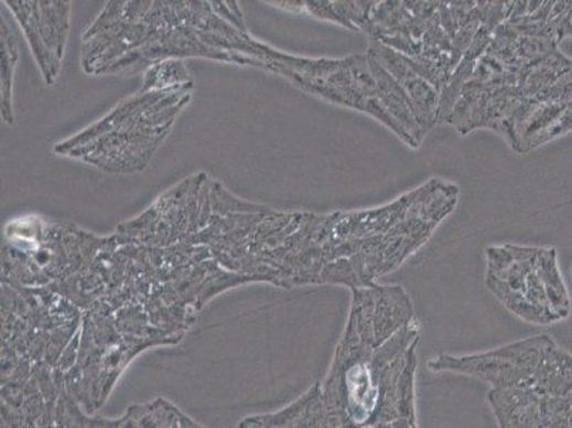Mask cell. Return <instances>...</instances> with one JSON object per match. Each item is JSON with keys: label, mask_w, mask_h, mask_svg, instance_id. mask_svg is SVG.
Returning <instances> with one entry per match:
<instances>
[{"label": "cell", "mask_w": 572, "mask_h": 428, "mask_svg": "<svg viewBox=\"0 0 572 428\" xmlns=\"http://www.w3.org/2000/svg\"><path fill=\"white\" fill-rule=\"evenodd\" d=\"M549 19L517 2L494 31L446 124L490 129L526 154L572 131V60Z\"/></svg>", "instance_id": "6da1fadb"}, {"label": "cell", "mask_w": 572, "mask_h": 428, "mask_svg": "<svg viewBox=\"0 0 572 428\" xmlns=\"http://www.w3.org/2000/svg\"><path fill=\"white\" fill-rule=\"evenodd\" d=\"M500 2H375L370 41L402 53L442 95Z\"/></svg>", "instance_id": "7a4b0ae2"}, {"label": "cell", "mask_w": 572, "mask_h": 428, "mask_svg": "<svg viewBox=\"0 0 572 428\" xmlns=\"http://www.w3.org/2000/svg\"><path fill=\"white\" fill-rule=\"evenodd\" d=\"M191 84L163 90H141L115 107L106 118L55 150L112 173H133L153 158L171 125L190 100Z\"/></svg>", "instance_id": "3957f363"}, {"label": "cell", "mask_w": 572, "mask_h": 428, "mask_svg": "<svg viewBox=\"0 0 572 428\" xmlns=\"http://www.w3.org/2000/svg\"><path fill=\"white\" fill-rule=\"evenodd\" d=\"M486 285L508 310L537 324L569 318L571 300L554 247H487Z\"/></svg>", "instance_id": "277c9868"}, {"label": "cell", "mask_w": 572, "mask_h": 428, "mask_svg": "<svg viewBox=\"0 0 572 428\" xmlns=\"http://www.w3.org/2000/svg\"><path fill=\"white\" fill-rule=\"evenodd\" d=\"M21 24L47 85L56 82L71 28V2H4Z\"/></svg>", "instance_id": "5b68a950"}, {"label": "cell", "mask_w": 572, "mask_h": 428, "mask_svg": "<svg viewBox=\"0 0 572 428\" xmlns=\"http://www.w3.org/2000/svg\"><path fill=\"white\" fill-rule=\"evenodd\" d=\"M368 53L402 86L418 111L420 125L429 133L439 124L440 94L436 87L415 71L409 57L393 51L392 47L370 41Z\"/></svg>", "instance_id": "8992f818"}, {"label": "cell", "mask_w": 572, "mask_h": 428, "mask_svg": "<svg viewBox=\"0 0 572 428\" xmlns=\"http://www.w3.org/2000/svg\"><path fill=\"white\" fill-rule=\"evenodd\" d=\"M19 45L12 28L2 19V118L7 124H14L13 115V77L17 71Z\"/></svg>", "instance_id": "52a82bcc"}, {"label": "cell", "mask_w": 572, "mask_h": 428, "mask_svg": "<svg viewBox=\"0 0 572 428\" xmlns=\"http://www.w3.org/2000/svg\"><path fill=\"white\" fill-rule=\"evenodd\" d=\"M187 84H191L187 67L181 61L170 60L150 65L143 90H163Z\"/></svg>", "instance_id": "ba28073f"}, {"label": "cell", "mask_w": 572, "mask_h": 428, "mask_svg": "<svg viewBox=\"0 0 572 428\" xmlns=\"http://www.w3.org/2000/svg\"><path fill=\"white\" fill-rule=\"evenodd\" d=\"M570 38H572V9L570 12Z\"/></svg>", "instance_id": "9c48e42d"}]
</instances>
